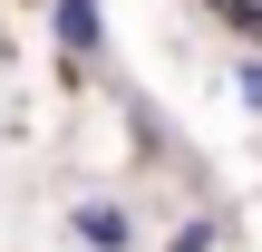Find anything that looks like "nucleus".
Returning <instances> with one entry per match:
<instances>
[{
	"instance_id": "f257e3e1",
	"label": "nucleus",
	"mask_w": 262,
	"mask_h": 252,
	"mask_svg": "<svg viewBox=\"0 0 262 252\" xmlns=\"http://www.w3.org/2000/svg\"><path fill=\"white\" fill-rule=\"evenodd\" d=\"M68 233L88 252H136V204H126V194H78V204H68Z\"/></svg>"
},
{
	"instance_id": "f03ea898",
	"label": "nucleus",
	"mask_w": 262,
	"mask_h": 252,
	"mask_svg": "<svg viewBox=\"0 0 262 252\" xmlns=\"http://www.w3.org/2000/svg\"><path fill=\"white\" fill-rule=\"evenodd\" d=\"M49 39H58V58L97 68V58H107V10H97V0H49Z\"/></svg>"
},
{
	"instance_id": "7ed1b4c3",
	"label": "nucleus",
	"mask_w": 262,
	"mask_h": 252,
	"mask_svg": "<svg viewBox=\"0 0 262 252\" xmlns=\"http://www.w3.org/2000/svg\"><path fill=\"white\" fill-rule=\"evenodd\" d=\"M224 243V214H185L175 233H165V252H214Z\"/></svg>"
},
{
	"instance_id": "20e7f679",
	"label": "nucleus",
	"mask_w": 262,
	"mask_h": 252,
	"mask_svg": "<svg viewBox=\"0 0 262 252\" xmlns=\"http://www.w3.org/2000/svg\"><path fill=\"white\" fill-rule=\"evenodd\" d=\"M233 97H243V107L262 117V58H243V68H233Z\"/></svg>"
}]
</instances>
